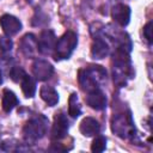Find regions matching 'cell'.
Returning <instances> with one entry per match:
<instances>
[{
  "mask_svg": "<svg viewBox=\"0 0 153 153\" xmlns=\"http://www.w3.org/2000/svg\"><path fill=\"white\" fill-rule=\"evenodd\" d=\"M114 81L120 86H124L129 78H133V67L129 57V51L116 48L114 54V67H112Z\"/></svg>",
  "mask_w": 153,
  "mask_h": 153,
  "instance_id": "6da1fadb",
  "label": "cell"
},
{
  "mask_svg": "<svg viewBox=\"0 0 153 153\" xmlns=\"http://www.w3.org/2000/svg\"><path fill=\"white\" fill-rule=\"evenodd\" d=\"M48 128V118L41 114L31 117L23 128V136L27 143H33L42 139Z\"/></svg>",
  "mask_w": 153,
  "mask_h": 153,
  "instance_id": "7a4b0ae2",
  "label": "cell"
},
{
  "mask_svg": "<svg viewBox=\"0 0 153 153\" xmlns=\"http://www.w3.org/2000/svg\"><path fill=\"white\" fill-rule=\"evenodd\" d=\"M78 44V36L74 31H66L55 43L54 47V59L66 60L69 59Z\"/></svg>",
  "mask_w": 153,
  "mask_h": 153,
  "instance_id": "3957f363",
  "label": "cell"
},
{
  "mask_svg": "<svg viewBox=\"0 0 153 153\" xmlns=\"http://www.w3.org/2000/svg\"><path fill=\"white\" fill-rule=\"evenodd\" d=\"M112 131L121 139H130L135 135V127L130 114H118L111 121Z\"/></svg>",
  "mask_w": 153,
  "mask_h": 153,
  "instance_id": "277c9868",
  "label": "cell"
},
{
  "mask_svg": "<svg viewBox=\"0 0 153 153\" xmlns=\"http://www.w3.org/2000/svg\"><path fill=\"white\" fill-rule=\"evenodd\" d=\"M56 37L53 30H43L37 39V50L42 55H49L54 51Z\"/></svg>",
  "mask_w": 153,
  "mask_h": 153,
  "instance_id": "5b68a950",
  "label": "cell"
},
{
  "mask_svg": "<svg viewBox=\"0 0 153 153\" xmlns=\"http://www.w3.org/2000/svg\"><path fill=\"white\" fill-rule=\"evenodd\" d=\"M54 73V67L50 62L47 60L37 59L32 63V74L36 80L38 81H45L49 78H51Z\"/></svg>",
  "mask_w": 153,
  "mask_h": 153,
  "instance_id": "8992f818",
  "label": "cell"
},
{
  "mask_svg": "<svg viewBox=\"0 0 153 153\" xmlns=\"http://www.w3.org/2000/svg\"><path fill=\"white\" fill-rule=\"evenodd\" d=\"M68 128H69V124H68V120L66 115L62 112L56 114L54 117L53 128H51V139L53 140L63 139L68 133Z\"/></svg>",
  "mask_w": 153,
  "mask_h": 153,
  "instance_id": "52a82bcc",
  "label": "cell"
},
{
  "mask_svg": "<svg viewBox=\"0 0 153 153\" xmlns=\"http://www.w3.org/2000/svg\"><path fill=\"white\" fill-rule=\"evenodd\" d=\"M0 25L4 33L8 37L17 35L22 30V22L12 14H2L0 17Z\"/></svg>",
  "mask_w": 153,
  "mask_h": 153,
  "instance_id": "ba28073f",
  "label": "cell"
},
{
  "mask_svg": "<svg viewBox=\"0 0 153 153\" xmlns=\"http://www.w3.org/2000/svg\"><path fill=\"white\" fill-rule=\"evenodd\" d=\"M19 49L22 51V54L27 57V59H32L35 56V54L38 51L37 50V38L33 33H26L22 37L20 42H19Z\"/></svg>",
  "mask_w": 153,
  "mask_h": 153,
  "instance_id": "9c48e42d",
  "label": "cell"
},
{
  "mask_svg": "<svg viewBox=\"0 0 153 153\" xmlns=\"http://www.w3.org/2000/svg\"><path fill=\"white\" fill-rule=\"evenodd\" d=\"M130 14V7L126 4H116L111 10V17L120 26H127L129 24Z\"/></svg>",
  "mask_w": 153,
  "mask_h": 153,
  "instance_id": "30bf717a",
  "label": "cell"
},
{
  "mask_svg": "<svg viewBox=\"0 0 153 153\" xmlns=\"http://www.w3.org/2000/svg\"><path fill=\"white\" fill-rule=\"evenodd\" d=\"M87 104L94 109V110H103L106 108V96L100 88H96L91 92H87V98H86Z\"/></svg>",
  "mask_w": 153,
  "mask_h": 153,
  "instance_id": "8fae6325",
  "label": "cell"
},
{
  "mask_svg": "<svg viewBox=\"0 0 153 153\" xmlns=\"http://www.w3.org/2000/svg\"><path fill=\"white\" fill-rule=\"evenodd\" d=\"M110 51V47L108 44V42L105 39H103V37H96L92 47H91V56L94 60H100L104 59L105 56L109 55Z\"/></svg>",
  "mask_w": 153,
  "mask_h": 153,
  "instance_id": "7c38bea8",
  "label": "cell"
},
{
  "mask_svg": "<svg viewBox=\"0 0 153 153\" xmlns=\"http://www.w3.org/2000/svg\"><path fill=\"white\" fill-rule=\"evenodd\" d=\"M99 130H100V124L93 117H85L80 122V133L86 137L98 135Z\"/></svg>",
  "mask_w": 153,
  "mask_h": 153,
  "instance_id": "4fadbf2b",
  "label": "cell"
},
{
  "mask_svg": "<svg viewBox=\"0 0 153 153\" xmlns=\"http://www.w3.org/2000/svg\"><path fill=\"white\" fill-rule=\"evenodd\" d=\"M39 96L49 106H54L59 103V93L51 86H48V85L42 86L39 90Z\"/></svg>",
  "mask_w": 153,
  "mask_h": 153,
  "instance_id": "5bb4252c",
  "label": "cell"
},
{
  "mask_svg": "<svg viewBox=\"0 0 153 153\" xmlns=\"http://www.w3.org/2000/svg\"><path fill=\"white\" fill-rule=\"evenodd\" d=\"M19 100L17 98V96L14 94V92H12L11 90H4V94H2V110L5 112H11L17 105H18Z\"/></svg>",
  "mask_w": 153,
  "mask_h": 153,
  "instance_id": "9a60e30c",
  "label": "cell"
},
{
  "mask_svg": "<svg viewBox=\"0 0 153 153\" xmlns=\"http://www.w3.org/2000/svg\"><path fill=\"white\" fill-rule=\"evenodd\" d=\"M85 69L98 86H100L106 80V71L102 66H90Z\"/></svg>",
  "mask_w": 153,
  "mask_h": 153,
  "instance_id": "2e32d148",
  "label": "cell"
},
{
  "mask_svg": "<svg viewBox=\"0 0 153 153\" xmlns=\"http://www.w3.org/2000/svg\"><path fill=\"white\" fill-rule=\"evenodd\" d=\"M22 85V91L24 93V96L26 98H32L36 93V80L30 76V75H25L24 79L20 81Z\"/></svg>",
  "mask_w": 153,
  "mask_h": 153,
  "instance_id": "e0dca14e",
  "label": "cell"
},
{
  "mask_svg": "<svg viewBox=\"0 0 153 153\" xmlns=\"http://www.w3.org/2000/svg\"><path fill=\"white\" fill-rule=\"evenodd\" d=\"M81 114V108L76 93H72L68 99V115L73 118H76Z\"/></svg>",
  "mask_w": 153,
  "mask_h": 153,
  "instance_id": "ac0fdd59",
  "label": "cell"
},
{
  "mask_svg": "<svg viewBox=\"0 0 153 153\" xmlns=\"http://www.w3.org/2000/svg\"><path fill=\"white\" fill-rule=\"evenodd\" d=\"M105 148H106V137L103 135L96 136V139L91 145V151L94 153H99V152H103Z\"/></svg>",
  "mask_w": 153,
  "mask_h": 153,
  "instance_id": "d6986e66",
  "label": "cell"
},
{
  "mask_svg": "<svg viewBox=\"0 0 153 153\" xmlns=\"http://www.w3.org/2000/svg\"><path fill=\"white\" fill-rule=\"evenodd\" d=\"M25 75H26V73H25V71H24L20 66H14V67H12L11 71H10V78H11L14 82H20V81L24 79Z\"/></svg>",
  "mask_w": 153,
  "mask_h": 153,
  "instance_id": "ffe728a7",
  "label": "cell"
},
{
  "mask_svg": "<svg viewBox=\"0 0 153 153\" xmlns=\"http://www.w3.org/2000/svg\"><path fill=\"white\" fill-rule=\"evenodd\" d=\"M12 41L8 36H5V37H0V50L2 53H7V51H11L12 49Z\"/></svg>",
  "mask_w": 153,
  "mask_h": 153,
  "instance_id": "44dd1931",
  "label": "cell"
},
{
  "mask_svg": "<svg viewBox=\"0 0 153 153\" xmlns=\"http://www.w3.org/2000/svg\"><path fill=\"white\" fill-rule=\"evenodd\" d=\"M143 36L148 42V44H151L152 43V22H148L143 26Z\"/></svg>",
  "mask_w": 153,
  "mask_h": 153,
  "instance_id": "7402d4cb",
  "label": "cell"
},
{
  "mask_svg": "<svg viewBox=\"0 0 153 153\" xmlns=\"http://www.w3.org/2000/svg\"><path fill=\"white\" fill-rule=\"evenodd\" d=\"M2 84V73H1V71H0V85Z\"/></svg>",
  "mask_w": 153,
  "mask_h": 153,
  "instance_id": "603a6c76",
  "label": "cell"
}]
</instances>
